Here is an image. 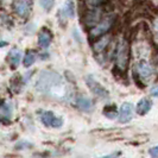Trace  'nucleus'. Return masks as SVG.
<instances>
[{
	"label": "nucleus",
	"instance_id": "obj_7",
	"mask_svg": "<svg viewBox=\"0 0 158 158\" xmlns=\"http://www.w3.org/2000/svg\"><path fill=\"white\" fill-rule=\"evenodd\" d=\"M133 114H135V107L131 102H124L121 105L120 110H119V123L121 124H126L128 123L131 119L133 118Z\"/></svg>",
	"mask_w": 158,
	"mask_h": 158
},
{
	"label": "nucleus",
	"instance_id": "obj_22",
	"mask_svg": "<svg viewBox=\"0 0 158 158\" xmlns=\"http://www.w3.org/2000/svg\"><path fill=\"white\" fill-rule=\"evenodd\" d=\"M149 153H150V156H152V157H158V145L151 148L150 150H149Z\"/></svg>",
	"mask_w": 158,
	"mask_h": 158
},
{
	"label": "nucleus",
	"instance_id": "obj_23",
	"mask_svg": "<svg viewBox=\"0 0 158 158\" xmlns=\"http://www.w3.org/2000/svg\"><path fill=\"white\" fill-rule=\"evenodd\" d=\"M150 93L152 96H155V98H158V85H155L153 87L151 88Z\"/></svg>",
	"mask_w": 158,
	"mask_h": 158
},
{
	"label": "nucleus",
	"instance_id": "obj_11",
	"mask_svg": "<svg viewBox=\"0 0 158 158\" xmlns=\"http://www.w3.org/2000/svg\"><path fill=\"white\" fill-rule=\"evenodd\" d=\"M12 111H13V107L10 101L0 103V123L10 124V120L12 117Z\"/></svg>",
	"mask_w": 158,
	"mask_h": 158
},
{
	"label": "nucleus",
	"instance_id": "obj_8",
	"mask_svg": "<svg viewBox=\"0 0 158 158\" xmlns=\"http://www.w3.org/2000/svg\"><path fill=\"white\" fill-rule=\"evenodd\" d=\"M135 74L142 80H149L153 74V69L146 61H140L135 67Z\"/></svg>",
	"mask_w": 158,
	"mask_h": 158
},
{
	"label": "nucleus",
	"instance_id": "obj_20",
	"mask_svg": "<svg viewBox=\"0 0 158 158\" xmlns=\"http://www.w3.org/2000/svg\"><path fill=\"white\" fill-rule=\"evenodd\" d=\"M105 0H85V4H86V7L87 8H94L101 6Z\"/></svg>",
	"mask_w": 158,
	"mask_h": 158
},
{
	"label": "nucleus",
	"instance_id": "obj_16",
	"mask_svg": "<svg viewBox=\"0 0 158 158\" xmlns=\"http://www.w3.org/2000/svg\"><path fill=\"white\" fill-rule=\"evenodd\" d=\"M61 15L64 18H74L75 17V4L74 0H65Z\"/></svg>",
	"mask_w": 158,
	"mask_h": 158
},
{
	"label": "nucleus",
	"instance_id": "obj_26",
	"mask_svg": "<svg viewBox=\"0 0 158 158\" xmlns=\"http://www.w3.org/2000/svg\"><path fill=\"white\" fill-rule=\"evenodd\" d=\"M0 103H1V102H0Z\"/></svg>",
	"mask_w": 158,
	"mask_h": 158
},
{
	"label": "nucleus",
	"instance_id": "obj_3",
	"mask_svg": "<svg viewBox=\"0 0 158 158\" xmlns=\"http://www.w3.org/2000/svg\"><path fill=\"white\" fill-rule=\"evenodd\" d=\"M115 20H117V17L111 15V13H108V16H106L105 18H102L99 23L95 25L94 27L90 29L89 36H90L92 38H98V37H100V36L106 35L107 32L111 30L112 27H114Z\"/></svg>",
	"mask_w": 158,
	"mask_h": 158
},
{
	"label": "nucleus",
	"instance_id": "obj_15",
	"mask_svg": "<svg viewBox=\"0 0 158 158\" xmlns=\"http://www.w3.org/2000/svg\"><path fill=\"white\" fill-rule=\"evenodd\" d=\"M151 107H152V101L148 98H143L137 105V113L139 115H145L150 112Z\"/></svg>",
	"mask_w": 158,
	"mask_h": 158
},
{
	"label": "nucleus",
	"instance_id": "obj_13",
	"mask_svg": "<svg viewBox=\"0 0 158 158\" xmlns=\"http://www.w3.org/2000/svg\"><path fill=\"white\" fill-rule=\"evenodd\" d=\"M22 55H23L22 51H20L19 49H17V48H13V49L10 50L7 60L12 68H17V67L19 65L20 61H22Z\"/></svg>",
	"mask_w": 158,
	"mask_h": 158
},
{
	"label": "nucleus",
	"instance_id": "obj_14",
	"mask_svg": "<svg viewBox=\"0 0 158 158\" xmlns=\"http://www.w3.org/2000/svg\"><path fill=\"white\" fill-rule=\"evenodd\" d=\"M75 105H76V107L79 110L83 112H89L92 111V108H93V101L87 96H79L75 100Z\"/></svg>",
	"mask_w": 158,
	"mask_h": 158
},
{
	"label": "nucleus",
	"instance_id": "obj_6",
	"mask_svg": "<svg viewBox=\"0 0 158 158\" xmlns=\"http://www.w3.org/2000/svg\"><path fill=\"white\" fill-rule=\"evenodd\" d=\"M40 121L44 126L47 127H55L60 128L63 125V119L60 117H56L51 111H44L40 113Z\"/></svg>",
	"mask_w": 158,
	"mask_h": 158
},
{
	"label": "nucleus",
	"instance_id": "obj_10",
	"mask_svg": "<svg viewBox=\"0 0 158 158\" xmlns=\"http://www.w3.org/2000/svg\"><path fill=\"white\" fill-rule=\"evenodd\" d=\"M13 10L20 17H27L31 11V5L27 0H15L13 2Z\"/></svg>",
	"mask_w": 158,
	"mask_h": 158
},
{
	"label": "nucleus",
	"instance_id": "obj_4",
	"mask_svg": "<svg viewBox=\"0 0 158 158\" xmlns=\"http://www.w3.org/2000/svg\"><path fill=\"white\" fill-rule=\"evenodd\" d=\"M102 15L103 11L101 6L94 8H86V12L83 15V24L89 29H92L102 19Z\"/></svg>",
	"mask_w": 158,
	"mask_h": 158
},
{
	"label": "nucleus",
	"instance_id": "obj_9",
	"mask_svg": "<svg viewBox=\"0 0 158 158\" xmlns=\"http://www.w3.org/2000/svg\"><path fill=\"white\" fill-rule=\"evenodd\" d=\"M112 40V36L111 35H103V36H100L98 37L96 42H94L93 44V50H94L95 54H102L103 51L108 48L110 43Z\"/></svg>",
	"mask_w": 158,
	"mask_h": 158
},
{
	"label": "nucleus",
	"instance_id": "obj_18",
	"mask_svg": "<svg viewBox=\"0 0 158 158\" xmlns=\"http://www.w3.org/2000/svg\"><path fill=\"white\" fill-rule=\"evenodd\" d=\"M36 58H37V54H36L33 50H27L26 54H25V56H24V60H23L24 67H25V68L31 67L32 64L35 63Z\"/></svg>",
	"mask_w": 158,
	"mask_h": 158
},
{
	"label": "nucleus",
	"instance_id": "obj_21",
	"mask_svg": "<svg viewBox=\"0 0 158 158\" xmlns=\"http://www.w3.org/2000/svg\"><path fill=\"white\" fill-rule=\"evenodd\" d=\"M29 146H32V144L26 143V142H20L16 145V148L18 149V150H22V149H24V148H29Z\"/></svg>",
	"mask_w": 158,
	"mask_h": 158
},
{
	"label": "nucleus",
	"instance_id": "obj_17",
	"mask_svg": "<svg viewBox=\"0 0 158 158\" xmlns=\"http://www.w3.org/2000/svg\"><path fill=\"white\" fill-rule=\"evenodd\" d=\"M102 114L108 119H114L118 117L119 111L114 103H107L102 108Z\"/></svg>",
	"mask_w": 158,
	"mask_h": 158
},
{
	"label": "nucleus",
	"instance_id": "obj_12",
	"mask_svg": "<svg viewBox=\"0 0 158 158\" xmlns=\"http://www.w3.org/2000/svg\"><path fill=\"white\" fill-rule=\"evenodd\" d=\"M52 42V33L49 29L43 27L38 33V45L43 49H48Z\"/></svg>",
	"mask_w": 158,
	"mask_h": 158
},
{
	"label": "nucleus",
	"instance_id": "obj_25",
	"mask_svg": "<svg viewBox=\"0 0 158 158\" xmlns=\"http://www.w3.org/2000/svg\"><path fill=\"white\" fill-rule=\"evenodd\" d=\"M6 45H8L7 42H4V40H2V42H0V49H1V48H5Z\"/></svg>",
	"mask_w": 158,
	"mask_h": 158
},
{
	"label": "nucleus",
	"instance_id": "obj_2",
	"mask_svg": "<svg viewBox=\"0 0 158 158\" xmlns=\"http://www.w3.org/2000/svg\"><path fill=\"white\" fill-rule=\"evenodd\" d=\"M115 67L124 71H127L130 63V43L127 38H123L118 42L115 48Z\"/></svg>",
	"mask_w": 158,
	"mask_h": 158
},
{
	"label": "nucleus",
	"instance_id": "obj_5",
	"mask_svg": "<svg viewBox=\"0 0 158 158\" xmlns=\"http://www.w3.org/2000/svg\"><path fill=\"white\" fill-rule=\"evenodd\" d=\"M86 83H87L88 88L92 90V93L96 96H99V98H101V99H107L110 94H108V90L106 89V88H103L96 80L94 79V76H92V75H87L86 76Z\"/></svg>",
	"mask_w": 158,
	"mask_h": 158
},
{
	"label": "nucleus",
	"instance_id": "obj_1",
	"mask_svg": "<svg viewBox=\"0 0 158 158\" xmlns=\"http://www.w3.org/2000/svg\"><path fill=\"white\" fill-rule=\"evenodd\" d=\"M63 79L62 76L52 70H43L40 74L36 82V90L42 94H54L55 89L62 87Z\"/></svg>",
	"mask_w": 158,
	"mask_h": 158
},
{
	"label": "nucleus",
	"instance_id": "obj_19",
	"mask_svg": "<svg viewBox=\"0 0 158 158\" xmlns=\"http://www.w3.org/2000/svg\"><path fill=\"white\" fill-rule=\"evenodd\" d=\"M40 4L45 12H50L55 5V0H40Z\"/></svg>",
	"mask_w": 158,
	"mask_h": 158
},
{
	"label": "nucleus",
	"instance_id": "obj_24",
	"mask_svg": "<svg viewBox=\"0 0 158 158\" xmlns=\"http://www.w3.org/2000/svg\"><path fill=\"white\" fill-rule=\"evenodd\" d=\"M153 64L156 65V68L158 69V48L157 50L155 51V54H153Z\"/></svg>",
	"mask_w": 158,
	"mask_h": 158
}]
</instances>
